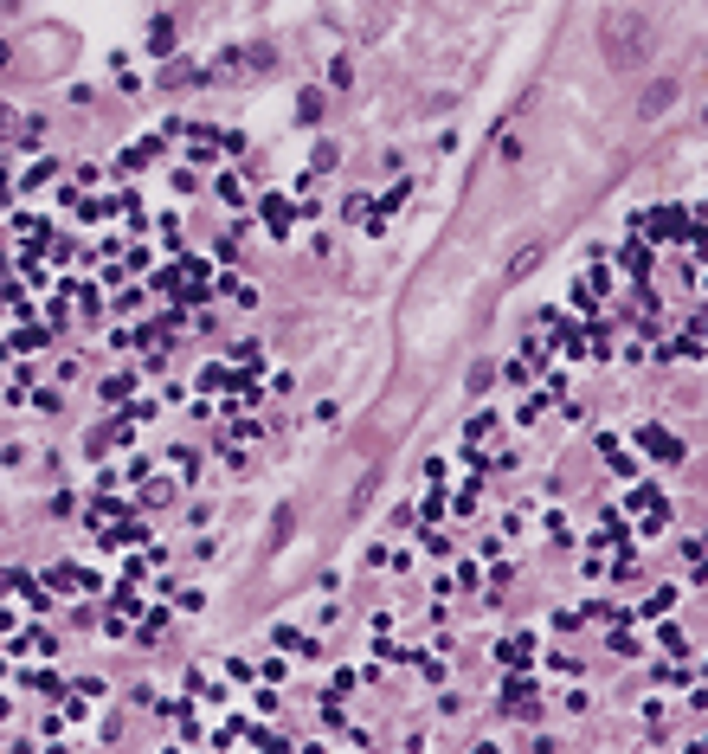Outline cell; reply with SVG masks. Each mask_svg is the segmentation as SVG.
Returning a JSON list of instances; mask_svg holds the SVG:
<instances>
[{
	"label": "cell",
	"instance_id": "5b68a950",
	"mask_svg": "<svg viewBox=\"0 0 708 754\" xmlns=\"http://www.w3.org/2000/svg\"><path fill=\"white\" fill-rule=\"evenodd\" d=\"M464 439H471V445H489V439H496V419H489V413H483V419H471V426H464Z\"/></svg>",
	"mask_w": 708,
	"mask_h": 754
},
{
	"label": "cell",
	"instance_id": "6da1fadb",
	"mask_svg": "<svg viewBox=\"0 0 708 754\" xmlns=\"http://www.w3.org/2000/svg\"><path fill=\"white\" fill-rule=\"evenodd\" d=\"M638 445L657 458V465H683V439L664 433V426H638Z\"/></svg>",
	"mask_w": 708,
	"mask_h": 754
},
{
	"label": "cell",
	"instance_id": "7a4b0ae2",
	"mask_svg": "<svg viewBox=\"0 0 708 754\" xmlns=\"http://www.w3.org/2000/svg\"><path fill=\"white\" fill-rule=\"evenodd\" d=\"M618 264H624V278H650V239L638 232V239H632V246H624V252H618Z\"/></svg>",
	"mask_w": 708,
	"mask_h": 754
},
{
	"label": "cell",
	"instance_id": "3957f363",
	"mask_svg": "<svg viewBox=\"0 0 708 754\" xmlns=\"http://www.w3.org/2000/svg\"><path fill=\"white\" fill-rule=\"evenodd\" d=\"M258 213H264V226L278 232V239L290 232V200H284V194H270V200H258Z\"/></svg>",
	"mask_w": 708,
	"mask_h": 754
},
{
	"label": "cell",
	"instance_id": "277c9868",
	"mask_svg": "<svg viewBox=\"0 0 708 754\" xmlns=\"http://www.w3.org/2000/svg\"><path fill=\"white\" fill-rule=\"evenodd\" d=\"M496 658H503V664H522V670H528V664H535V638H503V645H496Z\"/></svg>",
	"mask_w": 708,
	"mask_h": 754
}]
</instances>
